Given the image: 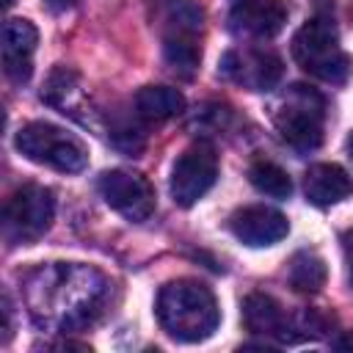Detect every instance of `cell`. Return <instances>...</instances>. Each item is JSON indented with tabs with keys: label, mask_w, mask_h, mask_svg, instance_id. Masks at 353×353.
Here are the masks:
<instances>
[{
	"label": "cell",
	"mask_w": 353,
	"mask_h": 353,
	"mask_svg": "<svg viewBox=\"0 0 353 353\" xmlns=\"http://www.w3.org/2000/svg\"><path fill=\"white\" fill-rule=\"evenodd\" d=\"M55 196L44 185L17 188L3 207V234L8 243H36L52 223Z\"/></svg>",
	"instance_id": "5"
},
{
	"label": "cell",
	"mask_w": 353,
	"mask_h": 353,
	"mask_svg": "<svg viewBox=\"0 0 353 353\" xmlns=\"http://www.w3.org/2000/svg\"><path fill=\"white\" fill-rule=\"evenodd\" d=\"M215 176H218V154L212 143L196 141L176 157L171 168V199L179 207H193L215 185Z\"/></svg>",
	"instance_id": "6"
},
{
	"label": "cell",
	"mask_w": 353,
	"mask_h": 353,
	"mask_svg": "<svg viewBox=\"0 0 353 353\" xmlns=\"http://www.w3.org/2000/svg\"><path fill=\"white\" fill-rule=\"evenodd\" d=\"M303 193L312 204L331 207V204H336L353 193V182H350L347 171L339 168L336 163H317L306 171Z\"/></svg>",
	"instance_id": "12"
},
{
	"label": "cell",
	"mask_w": 353,
	"mask_h": 353,
	"mask_svg": "<svg viewBox=\"0 0 353 353\" xmlns=\"http://www.w3.org/2000/svg\"><path fill=\"white\" fill-rule=\"evenodd\" d=\"M185 110V97L171 85H143L135 94V113L146 121H165Z\"/></svg>",
	"instance_id": "14"
},
{
	"label": "cell",
	"mask_w": 353,
	"mask_h": 353,
	"mask_svg": "<svg viewBox=\"0 0 353 353\" xmlns=\"http://www.w3.org/2000/svg\"><path fill=\"white\" fill-rule=\"evenodd\" d=\"M163 52L168 66L182 74V77H193V72L199 69L201 61V47H199V36H185V33H165L163 36Z\"/></svg>",
	"instance_id": "16"
},
{
	"label": "cell",
	"mask_w": 353,
	"mask_h": 353,
	"mask_svg": "<svg viewBox=\"0 0 353 353\" xmlns=\"http://www.w3.org/2000/svg\"><path fill=\"white\" fill-rule=\"evenodd\" d=\"M323 119H325V99L320 91L312 85H290L284 99L276 105L273 124L279 138L298 149V152H312L323 141Z\"/></svg>",
	"instance_id": "3"
},
{
	"label": "cell",
	"mask_w": 353,
	"mask_h": 353,
	"mask_svg": "<svg viewBox=\"0 0 353 353\" xmlns=\"http://www.w3.org/2000/svg\"><path fill=\"white\" fill-rule=\"evenodd\" d=\"M221 72L248 91H270L281 80L284 63L276 52L254 47L245 52H226L221 61Z\"/></svg>",
	"instance_id": "8"
},
{
	"label": "cell",
	"mask_w": 353,
	"mask_h": 353,
	"mask_svg": "<svg viewBox=\"0 0 353 353\" xmlns=\"http://www.w3.org/2000/svg\"><path fill=\"white\" fill-rule=\"evenodd\" d=\"M292 58L303 72L325 83H345L353 61L339 44V30L331 17H312L292 39Z\"/></svg>",
	"instance_id": "2"
},
{
	"label": "cell",
	"mask_w": 353,
	"mask_h": 353,
	"mask_svg": "<svg viewBox=\"0 0 353 353\" xmlns=\"http://www.w3.org/2000/svg\"><path fill=\"white\" fill-rule=\"evenodd\" d=\"M248 179H251V185H254L259 193H265V196H270V199H287V196L292 193V179H290V174H287L281 165L270 163V160H256V163H251Z\"/></svg>",
	"instance_id": "17"
},
{
	"label": "cell",
	"mask_w": 353,
	"mask_h": 353,
	"mask_svg": "<svg viewBox=\"0 0 353 353\" xmlns=\"http://www.w3.org/2000/svg\"><path fill=\"white\" fill-rule=\"evenodd\" d=\"M229 229L240 243L251 248H268L287 237L290 223L279 210L265 207V204H251V207L237 210L229 218Z\"/></svg>",
	"instance_id": "9"
},
{
	"label": "cell",
	"mask_w": 353,
	"mask_h": 353,
	"mask_svg": "<svg viewBox=\"0 0 353 353\" xmlns=\"http://www.w3.org/2000/svg\"><path fill=\"white\" fill-rule=\"evenodd\" d=\"M47 6H50L52 11H66V8L74 6V0H47Z\"/></svg>",
	"instance_id": "19"
},
{
	"label": "cell",
	"mask_w": 353,
	"mask_h": 353,
	"mask_svg": "<svg viewBox=\"0 0 353 353\" xmlns=\"http://www.w3.org/2000/svg\"><path fill=\"white\" fill-rule=\"evenodd\" d=\"M243 325L256 336H276V339H287V328H290L281 303L265 292H251L243 301Z\"/></svg>",
	"instance_id": "13"
},
{
	"label": "cell",
	"mask_w": 353,
	"mask_h": 353,
	"mask_svg": "<svg viewBox=\"0 0 353 353\" xmlns=\"http://www.w3.org/2000/svg\"><path fill=\"white\" fill-rule=\"evenodd\" d=\"M39 44V30L33 22L14 17L3 25V69L11 80L25 83L33 72V52Z\"/></svg>",
	"instance_id": "10"
},
{
	"label": "cell",
	"mask_w": 353,
	"mask_h": 353,
	"mask_svg": "<svg viewBox=\"0 0 353 353\" xmlns=\"http://www.w3.org/2000/svg\"><path fill=\"white\" fill-rule=\"evenodd\" d=\"M347 157L353 160V130H350V135H347Z\"/></svg>",
	"instance_id": "20"
},
{
	"label": "cell",
	"mask_w": 353,
	"mask_h": 353,
	"mask_svg": "<svg viewBox=\"0 0 353 353\" xmlns=\"http://www.w3.org/2000/svg\"><path fill=\"white\" fill-rule=\"evenodd\" d=\"M290 17V8L284 0H237L232 8V25L240 33H248L254 39H270L276 36Z\"/></svg>",
	"instance_id": "11"
},
{
	"label": "cell",
	"mask_w": 353,
	"mask_h": 353,
	"mask_svg": "<svg viewBox=\"0 0 353 353\" xmlns=\"http://www.w3.org/2000/svg\"><path fill=\"white\" fill-rule=\"evenodd\" d=\"M99 193L105 204L119 215H124L127 221L141 223L154 212V190L141 174L121 171V168L105 171L99 176Z\"/></svg>",
	"instance_id": "7"
},
{
	"label": "cell",
	"mask_w": 353,
	"mask_h": 353,
	"mask_svg": "<svg viewBox=\"0 0 353 353\" xmlns=\"http://www.w3.org/2000/svg\"><path fill=\"white\" fill-rule=\"evenodd\" d=\"M287 279H290V287L295 292H303V295L320 292L325 287V279H328L325 259L320 254H314V251H298L292 256V262H290Z\"/></svg>",
	"instance_id": "15"
},
{
	"label": "cell",
	"mask_w": 353,
	"mask_h": 353,
	"mask_svg": "<svg viewBox=\"0 0 353 353\" xmlns=\"http://www.w3.org/2000/svg\"><path fill=\"white\" fill-rule=\"evenodd\" d=\"M11 3H14V0H6V6H11Z\"/></svg>",
	"instance_id": "21"
},
{
	"label": "cell",
	"mask_w": 353,
	"mask_h": 353,
	"mask_svg": "<svg viewBox=\"0 0 353 353\" xmlns=\"http://www.w3.org/2000/svg\"><path fill=\"white\" fill-rule=\"evenodd\" d=\"M342 248H345V259H347V273H350V284H353V229H347L342 234Z\"/></svg>",
	"instance_id": "18"
},
{
	"label": "cell",
	"mask_w": 353,
	"mask_h": 353,
	"mask_svg": "<svg viewBox=\"0 0 353 353\" xmlns=\"http://www.w3.org/2000/svg\"><path fill=\"white\" fill-rule=\"evenodd\" d=\"M14 146L28 160H33L39 165H47V168H55V171H63V174L83 171L85 163H88L85 146L74 135H69L66 130H61V127H55L50 121L25 124L17 132Z\"/></svg>",
	"instance_id": "4"
},
{
	"label": "cell",
	"mask_w": 353,
	"mask_h": 353,
	"mask_svg": "<svg viewBox=\"0 0 353 353\" xmlns=\"http://www.w3.org/2000/svg\"><path fill=\"white\" fill-rule=\"evenodd\" d=\"M157 320L176 342H201L221 323V309L212 290L193 279H176L160 287L154 303Z\"/></svg>",
	"instance_id": "1"
}]
</instances>
